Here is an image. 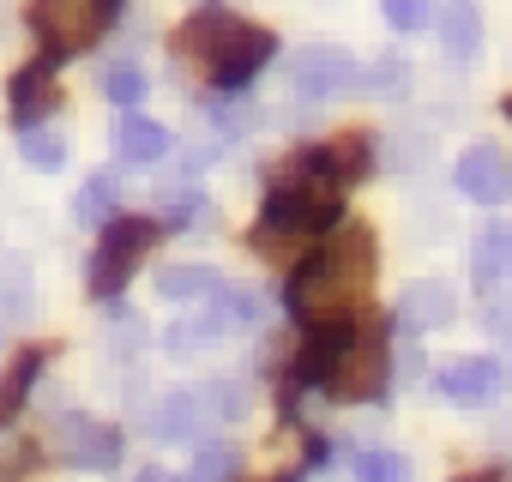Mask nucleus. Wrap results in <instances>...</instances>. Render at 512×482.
<instances>
[{"label":"nucleus","instance_id":"9","mask_svg":"<svg viewBox=\"0 0 512 482\" xmlns=\"http://www.w3.org/2000/svg\"><path fill=\"white\" fill-rule=\"evenodd\" d=\"M211 422H223L217 404H211V386H205V392H169V398L157 404V416H151V434H157V440H181V446H193Z\"/></svg>","mask_w":512,"mask_h":482},{"label":"nucleus","instance_id":"24","mask_svg":"<svg viewBox=\"0 0 512 482\" xmlns=\"http://www.w3.org/2000/svg\"><path fill=\"white\" fill-rule=\"evenodd\" d=\"M404 85H410L404 55H380V61H374V73H368V91H374V97H404Z\"/></svg>","mask_w":512,"mask_h":482},{"label":"nucleus","instance_id":"26","mask_svg":"<svg viewBox=\"0 0 512 482\" xmlns=\"http://www.w3.org/2000/svg\"><path fill=\"white\" fill-rule=\"evenodd\" d=\"M103 91H109L115 103H139V97H145V73H139L133 61H121V67H109V79H103Z\"/></svg>","mask_w":512,"mask_h":482},{"label":"nucleus","instance_id":"22","mask_svg":"<svg viewBox=\"0 0 512 482\" xmlns=\"http://www.w3.org/2000/svg\"><path fill=\"white\" fill-rule=\"evenodd\" d=\"M235 470H241L235 446H199V452H193L187 482H235Z\"/></svg>","mask_w":512,"mask_h":482},{"label":"nucleus","instance_id":"2","mask_svg":"<svg viewBox=\"0 0 512 482\" xmlns=\"http://www.w3.org/2000/svg\"><path fill=\"white\" fill-rule=\"evenodd\" d=\"M181 55L199 61V67L211 73V85L241 91L253 73L278 55V43H272V31L247 25V19H235V13H199V19L181 31Z\"/></svg>","mask_w":512,"mask_h":482},{"label":"nucleus","instance_id":"8","mask_svg":"<svg viewBox=\"0 0 512 482\" xmlns=\"http://www.w3.org/2000/svg\"><path fill=\"white\" fill-rule=\"evenodd\" d=\"M458 193L476 199V205H500V199L512 193V163H506V151H500V145H470V151L458 157Z\"/></svg>","mask_w":512,"mask_h":482},{"label":"nucleus","instance_id":"29","mask_svg":"<svg viewBox=\"0 0 512 482\" xmlns=\"http://www.w3.org/2000/svg\"><path fill=\"white\" fill-rule=\"evenodd\" d=\"M139 482H187V476H163V470H145Z\"/></svg>","mask_w":512,"mask_h":482},{"label":"nucleus","instance_id":"12","mask_svg":"<svg viewBox=\"0 0 512 482\" xmlns=\"http://www.w3.org/2000/svg\"><path fill=\"white\" fill-rule=\"evenodd\" d=\"M494 392H500V362H488V356H464V362L440 368V398H452V404H488Z\"/></svg>","mask_w":512,"mask_h":482},{"label":"nucleus","instance_id":"16","mask_svg":"<svg viewBox=\"0 0 512 482\" xmlns=\"http://www.w3.org/2000/svg\"><path fill=\"white\" fill-rule=\"evenodd\" d=\"M211 320H217L223 332H247L253 320H260V296L241 290V284H217V296H211Z\"/></svg>","mask_w":512,"mask_h":482},{"label":"nucleus","instance_id":"5","mask_svg":"<svg viewBox=\"0 0 512 482\" xmlns=\"http://www.w3.org/2000/svg\"><path fill=\"white\" fill-rule=\"evenodd\" d=\"M386 374H392L386 332H380V326H356V332L344 338V350H338L326 386H332V398L362 404V398H380V392H386Z\"/></svg>","mask_w":512,"mask_h":482},{"label":"nucleus","instance_id":"14","mask_svg":"<svg viewBox=\"0 0 512 482\" xmlns=\"http://www.w3.org/2000/svg\"><path fill=\"white\" fill-rule=\"evenodd\" d=\"M440 43H446V55H452L458 67L482 49V19H476L470 0H452V7L440 13Z\"/></svg>","mask_w":512,"mask_h":482},{"label":"nucleus","instance_id":"13","mask_svg":"<svg viewBox=\"0 0 512 482\" xmlns=\"http://www.w3.org/2000/svg\"><path fill=\"white\" fill-rule=\"evenodd\" d=\"M163 151H169V133H163L157 121L127 115V121L115 127V157H121V163H157Z\"/></svg>","mask_w":512,"mask_h":482},{"label":"nucleus","instance_id":"10","mask_svg":"<svg viewBox=\"0 0 512 482\" xmlns=\"http://www.w3.org/2000/svg\"><path fill=\"white\" fill-rule=\"evenodd\" d=\"M61 440H67V458H73L79 470H115V464H121V434L103 428V422H91V416H73V422L61 428Z\"/></svg>","mask_w":512,"mask_h":482},{"label":"nucleus","instance_id":"20","mask_svg":"<svg viewBox=\"0 0 512 482\" xmlns=\"http://www.w3.org/2000/svg\"><path fill=\"white\" fill-rule=\"evenodd\" d=\"M73 217L91 223V229L109 223V217H115V175H91V181L79 187V199H73Z\"/></svg>","mask_w":512,"mask_h":482},{"label":"nucleus","instance_id":"28","mask_svg":"<svg viewBox=\"0 0 512 482\" xmlns=\"http://www.w3.org/2000/svg\"><path fill=\"white\" fill-rule=\"evenodd\" d=\"M488 326H494L500 338H512V296H500V302L488 308Z\"/></svg>","mask_w":512,"mask_h":482},{"label":"nucleus","instance_id":"4","mask_svg":"<svg viewBox=\"0 0 512 482\" xmlns=\"http://www.w3.org/2000/svg\"><path fill=\"white\" fill-rule=\"evenodd\" d=\"M121 13V0H31V31L49 55H85Z\"/></svg>","mask_w":512,"mask_h":482},{"label":"nucleus","instance_id":"27","mask_svg":"<svg viewBox=\"0 0 512 482\" xmlns=\"http://www.w3.org/2000/svg\"><path fill=\"white\" fill-rule=\"evenodd\" d=\"M163 217H169V223H193V217H205V193H193V187H169V193H163Z\"/></svg>","mask_w":512,"mask_h":482},{"label":"nucleus","instance_id":"15","mask_svg":"<svg viewBox=\"0 0 512 482\" xmlns=\"http://www.w3.org/2000/svg\"><path fill=\"white\" fill-rule=\"evenodd\" d=\"M217 284H223V278H217L211 266H169V272L157 278V296H163V302H211Z\"/></svg>","mask_w":512,"mask_h":482},{"label":"nucleus","instance_id":"23","mask_svg":"<svg viewBox=\"0 0 512 482\" xmlns=\"http://www.w3.org/2000/svg\"><path fill=\"white\" fill-rule=\"evenodd\" d=\"M356 482H410V464H404V452H362Z\"/></svg>","mask_w":512,"mask_h":482},{"label":"nucleus","instance_id":"17","mask_svg":"<svg viewBox=\"0 0 512 482\" xmlns=\"http://www.w3.org/2000/svg\"><path fill=\"white\" fill-rule=\"evenodd\" d=\"M506 272H512V229L494 223V229H482V241H476V278H482V284H500Z\"/></svg>","mask_w":512,"mask_h":482},{"label":"nucleus","instance_id":"7","mask_svg":"<svg viewBox=\"0 0 512 482\" xmlns=\"http://www.w3.org/2000/svg\"><path fill=\"white\" fill-rule=\"evenodd\" d=\"M356 55L350 49H332V43H308V49H296L290 55V85H296V97H308V103H326V97H344L350 85H356Z\"/></svg>","mask_w":512,"mask_h":482},{"label":"nucleus","instance_id":"19","mask_svg":"<svg viewBox=\"0 0 512 482\" xmlns=\"http://www.w3.org/2000/svg\"><path fill=\"white\" fill-rule=\"evenodd\" d=\"M19 151H25L31 169H61V163H67V133H61V127H25Z\"/></svg>","mask_w":512,"mask_h":482},{"label":"nucleus","instance_id":"18","mask_svg":"<svg viewBox=\"0 0 512 482\" xmlns=\"http://www.w3.org/2000/svg\"><path fill=\"white\" fill-rule=\"evenodd\" d=\"M49 103H55L49 67H25V73L13 79V109H19V121H37V115H43Z\"/></svg>","mask_w":512,"mask_h":482},{"label":"nucleus","instance_id":"3","mask_svg":"<svg viewBox=\"0 0 512 482\" xmlns=\"http://www.w3.org/2000/svg\"><path fill=\"white\" fill-rule=\"evenodd\" d=\"M344 211V175L332 169L326 151H308L290 163L284 187L266 199V235H308V229H332Z\"/></svg>","mask_w":512,"mask_h":482},{"label":"nucleus","instance_id":"1","mask_svg":"<svg viewBox=\"0 0 512 482\" xmlns=\"http://www.w3.org/2000/svg\"><path fill=\"white\" fill-rule=\"evenodd\" d=\"M362 284H368V235H344V248L308 260L296 278H290V308L308 332H326V326H350V308L362 302Z\"/></svg>","mask_w":512,"mask_h":482},{"label":"nucleus","instance_id":"25","mask_svg":"<svg viewBox=\"0 0 512 482\" xmlns=\"http://www.w3.org/2000/svg\"><path fill=\"white\" fill-rule=\"evenodd\" d=\"M392 31H428V0H380Z\"/></svg>","mask_w":512,"mask_h":482},{"label":"nucleus","instance_id":"21","mask_svg":"<svg viewBox=\"0 0 512 482\" xmlns=\"http://www.w3.org/2000/svg\"><path fill=\"white\" fill-rule=\"evenodd\" d=\"M217 332H223V326H217L211 314H199V320H181V326L169 332V356H175V362H187V356H205Z\"/></svg>","mask_w":512,"mask_h":482},{"label":"nucleus","instance_id":"11","mask_svg":"<svg viewBox=\"0 0 512 482\" xmlns=\"http://www.w3.org/2000/svg\"><path fill=\"white\" fill-rule=\"evenodd\" d=\"M446 320H452V290L440 278H422L398 296V326L404 332H440Z\"/></svg>","mask_w":512,"mask_h":482},{"label":"nucleus","instance_id":"6","mask_svg":"<svg viewBox=\"0 0 512 482\" xmlns=\"http://www.w3.org/2000/svg\"><path fill=\"white\" fill-rule=\"evenodd\" d=\"M151 241H157V223H145V217H109L97 254H91V290L97 296H121V284L139 272Z\"/></svg>","mask_w":512,"mask_h":482}]
</instances>
